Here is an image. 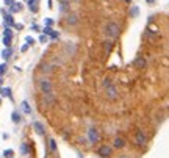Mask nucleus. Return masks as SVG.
<instances>
[{
    "instance_id": "obj_22",
    "label": "nucleus",
    "mask_w": 169,
    "mask_h": 158,
    "mask_svg": "<svg viewBox=\"0 0 169 158\" xmlns=\"http://www.w3.org/2000/svg\"><path fill=\"white\" fill-rule=\"evenodd\" d=\"M9 44H11V38H8V36H3V46L8 49V47H9Z\"/></svg>"
},
{
    "instance_id": "obj_28",
    "label": "nucleus",
    "mask_w": 169,
    "mask_h": 158,
    "mask_svg": "<svg viewBox=\"0 0 169 158\" xmlns=\"http://www.w3.org/2000/svg\"><path fill=\"white\" fill-rule=\"evenodd\" d=\"M3 156H5V158H11V156H13V150H9V149L5 150V152H3Z\"/></svg>"
},
{
    "instance_id": "obj_18",
    "label": "nucleus",
    "mask_w": 169,
    "mask_h": 158,
    "mask_svg": "<svg viewBox=\"0 0 169 158\" xmlns=\"http://www.w3.org/2000/svg\"><path fill=\"white\" fill-rule=\"evenodd\" d=\"M11 119H13V122H14V124H19V122H20V114H19L17 111H13Z\"/></svg>"
},
{
    "instance_id": "obj_9",
    "label": "nucleus",
    "mask_w": 169,
    "mask_h": 158,
    "mask_svg": "<svg viewBox=\"0 0 169 158\" xmlns=\"http://www.w3.org/2000/svg\"><path fill=\"white\" fill-rule=\"evenodd\" d=\"M39 69H41V72L49 74V72H52V69H53V66H52V64H49V63H42V64L39 66Z\"/></svg>"
},
{
    "instance_id": "obj_14",
    "label": "nucleus",
    "mask_w": 169,
    "mask_h": 158,
    "mask_svg": "<svg viewBox=\"0 0 169 158\" xmlns=\"http://www.w3.org/2000/svg\"><path fill=\"white\" fill-rule=\"evenodd\" d=\"M44 102H46L47 105H52V103L55 102V96H53V94H46V96H44Z\"/></svg>"
},
{
    "instance_id": "obj_35",
    "label": "nucleus",
    "mask_w": 169,
    "mask_h": 158,
    "mask_svg": "<svg viewBox=\"0 0 169 158\" xmlns=\"http://www.w3.org/2000/svg\"><path fill=\"white\" fill-rule=\"evenodd\" d=\"M136 14H138V8L133 6V8H132V16H136Z\"/></svg>"
},
{
    "instance_id": "obj_31",
    "label": "nucleus",
    "mask_w": 169,
    "mask_h": 158,
    "mask_svg": "<svg viewBox=\"0 0 169 158\" xmlns=\"http://www.w3.org/2000/svg\"><path fill=\"white\" fill-rule=\"evenodd\" d=\"M3 3L8 5V6H11V5H14V0H3Z\"/></svg>"
},
{
    "instance_id": "obj_34",
    "label": "nucleus",
    "mask_w": 169,
    "mask_h": 158,
    "mask_svg": "<svg viewBox=\"0 0 169 158\" xmlns=\"http://www.w3.org/2000/svg\"><path fill=\"white\" fill-rule=\"evenodd\" d=\"M39 41H41V42H46V41H47V35H42V36H39Z\"/></svg>"
},
{
    "instance_id": "obj_29",
    "label": "nucleus",
    "mask_w": 169,
    "mask_h": 158,
    "mask_svg": "<svg viewBox=\"0 0 169 158\" xmlns=\"http://www.w3.org/2000/svg\"><path fill=\"white\" fill-rule=\"evenodd\" d=\"M52 31H53V30H52V28H50V27H46V28H44V30H42V33H44V35H50V33H52Z\"/></svg>"
},
{
    "instance_id": "obj_7",
    "label": "nucleus",
    "mask_w": 169,
    "mask_h": 158,
    "mask_svg": "<svg viewBox=\"0 0 169 158\" xmlns=\"http://www.w3.org/2000/svg\"><path fill=\"white\" fill-rule=\"evenodd\" d=\"M124 146H125V139L121 138V136H116L114 141H113V147H116V149H122Z\"/></svg>"
},
{
    "instance_id": "obj_33",
    "label": "nucleus",
    "mask_w": 169,
    "mask_h": 158,
    "mask_svg": "<svg viewBox=\"0 0 169 158\" xmlns=\"http://www.w3.org/2000/svg\"><path fill=\"white\" fill-rule=\"evenodd\" d=\"M20 150H22V153H27V152H28V150H27V144H22Z\"/></svg>"
},
{
    "instance_id": "obj_3",
    "label": "nucleus",
    "mask_w": 169,
    "mask_h": 158,
    "mask_svg": "<svg viewBox=\"0 0 169 158\" xmlns=\"http://www.w3.org/2000/svg\"><path fill=\"white\" fill-rule=\"evenodd\" d=\"M135 144L138 147H142V146L147 144V136H146V133L142 130H136L135 131Z\"/></svg>"
},
{
    "instance_id": "obj_12",
    "label": "nucleus",
    "mask_w": 169,
    "mask_h": 158,
    "mask_svg": "<svg viewBox=\"0 0 169 158\" xmlns=\"http://www.w3.org/2000/svg\"><path fill=\"white\" fill-rule=\"evenodd\" d=\"M133 64H135V68H144V66H146V60L139 57V58H136V60H135V63H133Z\"/></svg>"
},
{
    "instance_id": "obj_2",
    "label": "nucleus",
    "mask_w": 169,
    "mask_h": 158,
    "mask_svg": "<svg viewBox=\"0 0 169 158\" xmlns=\"http://www.w3.org/2000/svg\"><path fill=\"white\" fill-rule=\"evenodd\" d=\"M86 138L89 141V144H97L100 141V133L96 127H89L88 131H86Z\"/></svg>"
},
{
    "instance_id": "obj_4",
    "label": "nucleus",
    "mask_w": 169,
    "mask_h": 158,
    "mask_svg": "<svg viewBox=\"0 0 169 158\" xmlns=\"http://www.w3.org/2000/svg\"><path fill=\"white\" fill-rule=\"evenodd\" d=\"M111 153H113V149H111V146H108V144H103V146H100L97 149V155L100 158H110Z\"/></svg>"
},
{
    "instance_id": "obj_15",
    "label": "nucleus",
    "mask_w": 169,
    "mask_h": 158,
    "mask_svg": "<svg viewBox=\"0 0 169 158\" xmlns=\"http://www.w3.org/2000/svg\"><path fill=\"white\" fill-rule=\"evenodd\" d=\"M33 127H35V130H36V133H38V135H44V127H42L39 122H35Z\"/></svg>"
},
{
    "instance_id": "obj_16",
    "label": "nucleus",
    "mask_w": 169,
    "mask_h": 158,
    "mask_svg": "<svg viewBox=\"0 0 169 158\" xmlns=\"http://www.w3.org/2000/svg\"><path fill=\"white\" fill-rule=\"evenodd\" d=\"M27 2H28V8H30V11H31V13H36V11H38L36 0H27Z\"/></svg>"
},
{
    "instance_id": "obj_19",
    "label": "nucleus",
    "mask_w": 169,
    "mask_h": 158,
    "mask_svg": "<svg viewBox=\"0 0 169 158\" xmlns=\"http://www.w3.org/2000/svg\"><path fill=\"white\" fill-rule=\"evenodd\" d=\"M60 9H61V13H64V11H69V3L68 2H64V0H61L60 2Z\"/></svg>"
},
{
    "instance_id": "obj_38",
    "label": "nucleus",
    "mask_w": 169,
    "mask_h": 158,
    "mask_svg": "<svg viewBox=\"0 0 169 158\" xmlns=\"http://www.w3.org/2000/svg\"><path fill=\"white\" fill-rule=\"evenodd\" d=\"M155 2V0H147V3H153Z\"/></svg>"
},
{
    "instance_id": "obj_39",
    "label": "nucleus",
    "mask_w": 169,
    "mask_h": 158,
    "mask_svg": "<svg viewBox=\"0 0 169 158\" xmlns=\"http://www.w3.org/2000/svg\"><path fill=\"white\" fill-rule=\"evenodd\" d=\"M125 2H127V3H130V2H132V0H125Z\"/></svg>"
},
{
    "instance_id": "obj_1",
    "label": "nucleus",
    "mask_w": 169,
    "mask_h": 158,
    "mask_svg": "<svg viewBox=\"0 0 169 158\" xmlns=\"http://www.w3.org/2000/svg\"><path fill=\"white\" fill-rule=\"evenodd\" d=\"M103 31H105L107 38H110V39H114V38H118V36H119V31H121V28H119V25L116 24V22L110 20V22H107V24H105V28H103Z\"/></svg>"
},
{
    "instance_id": "obj_23",
    "label": "nucleus",
    "mask_w": 169,
    "mask_h": 158,
    "mask_svg": "<svg viewBox=\"0 0 169 158\" xmlns=\"http://www.w3.org/2000/svg\"><path fill=\"white\" fill-rule=\"evenodd\" d=\"M102 85H103V88L107 89V88H110V86H111L113 83H111V80H110V78H105V80H103V83H102Z\"/></svg>"
},
{
    "instance_id": "obj_13",
    "label": "nucleus",
    "mask_w": 169,
    "mask_h": 158,
    "mask_svg": "<svg viewBox=\"0 0 169 158\" xmlns=\"http://www.w3.org/2000/svg\"><path fill=\"white\" fill-rule=\"evenodd\" d=\"M11 55H13V50H11L9 47H8V49H3V50H2V58H3V60H8V58H9Z\"/></svg>"
},
{
    "instance_id": "obj_10",
    "label": "nucleus",
    "mask_w": 169,
    "mask_h": 158,
    "mask_svg": "<svg viewBox=\"0 0 169 158\" xmlns=\"http://www.w3.org/2000/svg\"><path fill=\"white\" fill-rule=\"evenodd\" d=\"M20 108H22V111H24L25 114H30V113H31V107H30V103H28L27 100H24V102L20 103Z\"/></svg>"
},
{
    "instance_id": "obj_11",
    "label": "nucleus",
    "mask_w": 169,
    "mask_h": 158,
    "mask_svg": "<svg viewBox=\"0 0 169 158\" xmlns=\"http://www.w3.org/2000/svg\"><path fill=\"white\" fill-rule=\"evenodd\" d=\"M77 20H79V17H77V14H68V17H66V22H68V25H75V24H77Z\"/></svg>"
},
{
    "instance_id": "obj_37",
    "label": "nucleus",
    "mask_w": 169,
    "mask_h": 158,
    "mask_svg": "<svg viewBox=\"0 0 169 158\" xmlns=\"http://www.w3.org/2000/svg\"><path fill=\"white\" fill-rule=\"evenodd\" d=\"M118 158H133L132 155H121V156H118Z\"/></svg>"
},
{
    "instance_id": "obj_40",
    "label": "nucleus",
    "mask_w": 169,
    "mask_h": 158,
    "mask_svg": "<svg viewBox=\"0 0 169 158\" xmlns=\"http://www.w3.org/2000/svg\"><path fill=\"white\" fill-rule=\"evenodd\" d=\"M77 2H80V0H77Z\"/></svg>"
},
{
    "instance_id": "obj_27",
    "label": "nucleus",
    "mask_w": 169,
    "mask_h": 158,
    "mask_svg": "<svg viewBox=\"0 0 169 158\" xmlns=\"http://www.w3.org/2000/svg\"><path fill=\"white\" fill-rule=\"evenodd\" d=\"M44 22H46V25H47V27H52V25H53V19H50V17L44 19Z\"/></svg>"
},
{
    "instance_id": "obj_36",
    "label": "nucleus",
    "mask_w": 169,
    "mask_h": 158,
    "mask_svg": "<svg viewBox=\"0 0 169 158\" xmlns=\"http://www.w3.org/2000/svg\"><path fill=\"white\" fill-rule=\"evenodd\" d=\"M30 47V44H25V46H22V49H20V52H27V49Z\"/></svg>"
},
{
    "instance_id": "obj_30",
    "label": "nucleus",
    "mask_w": 169,
    "mask_h": 158,
    "mask_svg": "<svg viewBox=\"0 0 169 158\" xmlns=\"http://www.w3.org/2000/svg\"><path fill=\"white\" fill-rule=\"evenodd\" d=\"M49 36H50L52 39H57V38H58V31H55V30H53V31H52Z\"/></svg>"
},
{
    "instance_id": "obj_8",
    "label": "nucleus",
    "mask_w": 169,
    "mask_h": 158,
    "mask_svg": "<svg viewBox=\"0 0 169 158\" xmlns=\"http://www.w3.org/2000/svg\"><path fill=\"white\" fill-rule=\"evenodd\" d=\"M2 16H3V19H5V24H6V25H14L13 16H11V14H8V13H6L5 9H2Z\"/></svg>"
},
{
    "instance_id": "obj_21",
    "label": "nucleus",
    "mask_w": 169,
    "mask_h": 158,
    "mask_svg": "<svg viewBox=\"0 0 169 158\" xmlns=\"http://www.w3.org/2000/svg\"><path fill=\"white\" fill-rule=\"evenodd\" d=\"M2 96L3 97H11V89L9 88H2Z\"/></svg>"
},
{
    "instance_id": "obj_20",
    "label": "nucleus",
    "mask_w": 169,
    "mask_h": 158,
    "mask_svg": "<svg viewBox=\"0 0 169 158\" xmlns=\"http://www.w3.org/2000/svg\"><path fill=\"white\" fill-rule=\"evenodd\" d=\"M20 8H22V3H14V5H11L9 11L11 13H17V11H20Z\"/></svg>"
},
{
    "instance_id": "obj_32",
    "label": "nucleus",
    "mask_w": 169,
    "mask_h": 158,
    "mask_svg": "<svg viewBox=\"0 0 169 158\" xmlns=\"http://www.w3.org/2000/svg\"><path fill=\"white\" fill-rule=\"evenodd\" d=\"M25 41H27V44H30V46H31V44L35 42V39H33V38H30V36H27V39H25Z\"/></svg>"
},
{
    "instance_id": "obj_17",
    "label": "nucleus",
    "mask_w": 169,
    "mask_h": 158,
    "mask_svg": "<svg viewBox=\"0 0 169 158\" xmlns=\"http://www.w3.org/2000/svg\"><path fill=\"white\" fill-rule=\"evenodd\" d=\"M49 149H50V152H57V142L53 138L49 139Z\"/></svg>"
},
{
    "instance_id": "obj_24",
    "label": "nucleus",
    "mask_w": 169,
    "mask_h": 158,
    "mask_svg": "<svg viewBox=\"0 0 169 158\" xmlns=\"http://www.w3.org/2000/svg\"><path fill=\"white\" fill-rule=\"evenodd\" d=\"M3 36H8V38H11V36H13V31H11V28L5 27V30H3Z\"/></svg>"
},
{
    "instance_id": "obj_6",
    "label": "nucleus",
    "mask_w": 169,
    "mask_h": 158,
    "mask_svg": "<svg viewBox=\"0 0 169 158\" xmlns=\"http://www.w3.org/2000/svg\"><path fill=\"white\" fill-rule=\"evenodd\" d=\"M105 96H107L108 100H116V99H118V89H116L114 85H111L110 88L105 89Z\"/></svg>"
},
{
    "instance_id": "obj_26",
    "label": "nucleus",
    "mask_w": 169,
    "mask_h": 158,
    "mask_svg": "<svg viewBox=\"0 0 169 158\" xmlns=\"http://www.w3.org/2000/svg\"><path fill=\"white\" fill-rule=\"evenodd\" d=\"M103 46H105V52H107V55H108L110 52H111V42H105Z\"/></svg>"
},
{
    "instance_id": "obj_5",
    "label": "nucleus",
    "mask_w": 169,
    "mask_h": 158,
    "mask_svg": "<svg viewBox=\"0 0 169 158\" xmlns=\"http://www.w3.org/2000/svg\"><path fill=\"white\" fill-rule=\"evenodd\" d=\"M39 89L41 93L46 96V94H52V83L49 80H39Z\"/></svg>"
},
{
    "instance_id": "obj_25",
    "label": "nucleus",
    "mask_w": 169,
    "mask_h": 158,
    "mask_svg": "<svg viewBox=\"0 0 169 158\" xmlns=\"http://www.w3.org/2000/svg\"><path fill=\"white\" fill-rule=\"evenodd\" d=\"M6 69H8V66H6V63H2V66H0V74H5L6 72Z\"/></svg>"
}]
</instances>
